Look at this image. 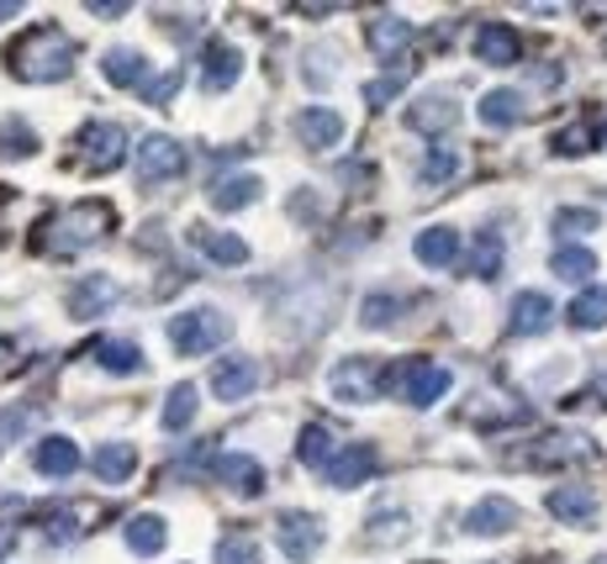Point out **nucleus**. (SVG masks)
I'll return each instance as SVG.
<instances>
[{
	"instance_id": "obj_1",
	"label": "nucleus",
	"mask_w": 607,
	"mask_h": 564,
	"mask_svg": "<svg viewBox=\"0 0 607 564\" xmlns=\"http://www.w3.org/2000/svg\"><path fill=\"white\" fill-rule=\"evenodd\" d=\"M6 64H11V74H17L22 85H53V79H70L74 43L58 26H38V32L17 38V47L6 53Z\"/></svg>"
},
{
	"instance_id": "obj_2",
	"label": "nucleus",
	"mask_w": 607,
	"mask_h": 564,
	"mask_svg": "<svg viewBox=\"0 0 607 564\" xmlns=\"http://www.w3.org/2000/svg\"><path fill=\"white\" fill-rule=\"evenodd\" d=\"M111 233V206H70V212H58L43 227V248H49L53 259H74L85 243H96V237Z\"/></svg>"
},
{
	"instance_id": "obj_3",
	"label": "nucleus",
	"mask_w": 607,
	"mask_h": 564,
	"mask_svg": "<svg viewBox=\"0 0 607 564\" xmlns=\"http://www.w3.org/2000/svg\"><path fill=\"white\" fill-rule=\"evenodd\" d=\"M227 332H233V322L222 317L217 306H195V311H180L170 322V349L180 353V359H201V353L222 349Z\"/></svg>"
},
{
	"instance_id": "obj_4",
	"label": "nucleus",
	"mask_w": 607,
	"mask_h": 564,
	"mask_svg": "<svg viewBox=\"0 0 607 564\" xmlns=\"http://www.w3.org/2000/svg\"><path fill=\"white\" fill-rule=\"evenodd\" d=\"M386 385H396V396L423 412V406H434V401L449 396L455 375H449L444 364H434V359H407V364H396V370L386 364Z\"/></svg>"
},
{
	"instance_id": "obj_5",
	"label": "nucleus",
	"mask_w": 607,
	"mask_h": 564,
	"mask_svg": "<svg viewBox=\"0 0 607 564\" xmlns=\"http://www.w3.org/2000/svg\"><path fill=\"white\" fill-rule=\"evenodd\" d=\"M180 174H185V148L170 132H148L138 142V180L143 185H164V180H180Z\"/></svg>"
},
{
	"instance_id": "obj_6",
	"label": "nucleus",
	"mask_w": 607,
	"mask_h": 564,
	"mask_svg": "<svg viewBox=\"0 0 607 564\" xmlns=\"http://www.w3.org/2000/svg\"><path fill=\"white\" fill-rule=\"evenodd\" d=\"M386 364H370V359H349V364H339L333 370V396L349 401V406H364V401H375L381 391H386Z\"/></svg>"
},
{
	"instance_id": "obj_7",
	"label": "nucleus",
	"mask_w": 607,
	"mask_h": 564,
	"mask_svg": "<svg viewBox=\"0 0 607 564\" xmlns=\"http://www.w3.org/2000/svg\"><path fill=\"white\" fill-rule=\"evenodd\" d=\"M259 380H265V370L248 359V353H227L217 370H212V396L217 401H243L259 391Z\"/></svg>"
},
{
	"instance_id": "obj_8",
	"label": "nucleus",
	"mask_w": 607,
	"mask_h": 564,
	"mask_svg": "<svg viewBox=\"0 0 607 564\" xmlns=\"http://www.w3.org/2000/svg\"><path fill=\"white\" fill-rule=\"evenodd\" d=\"M79 153H85V164L106 174V169L121 164V153H127V132H121L117 121H90L85 132H79Z\"/></svg>"
},
{
	"instance_id": "obj_9",
	"label": "nucleus",
	"mask_w": 607,
	"mask_h": 564,
	"mask_svg": "<svg viewBox=\"0 0 607 564\" xmlns=\"http://www.w3.org/2000/svg\"><path fill=\"white\" fill-rule=\"evenodd\" d=\"M322 533H328L322 518H312V512H286V518H280V549H286V560H291V564L317 560Z\"/></svg>"
},
{
	"instance_id": "obj_10",
	"label": "nucleus",
	"mask_w": 607,
	"mask_h": 564,
	"mask_svg": "<svg viewBox=\"0 0 607 564\" xmlns=\"http://www.w3.org/2000/svg\"><path fill=\"white\" fill-rule=\"evenodd\" d=\"M117 280L111 275H85V280L70 290V317L74 322H96V317H106L111 306H117Z\"/></svg>"
},
{
	"instance_id": "obj_11",
	"label": "nucleus",
	"mask_w": 607,
	"mask_h": 564,
	"mask_svg": "<svg viewBox=\"0 0 607 564\" xmlns=\"http://www.w3.org/2000/svg\"><path fill=\"white\" fill-rule=\"evenodd\" d=\"M375 470H381V465H375V448H364V444L333 448V459L322 465L328 486H339V491H354V486H364V480H370Z\"/></svg>"
},
{
	"instance_id": "obj_12",
	"label": "nucleus",
	"mask_w": 607,
	"mask_h": 564,
	"mask_svg": "<svg viewBox=\"0 0 607 564\" xmlns=\"http://www.w3.org/2000/svg\"><path fill=\"white\" fill-rule=\"evenodd\" d=\"M100 70H106V79H111V85H121V91H138V95H148V91H153V79H159V74L148 70V58L138 53V47H111V53L100 58Z\"/></svg>"
},
{
	"instance_id": "obj_13",
	"label": "nucleus",
	"mask_w": 607,
	"mask_h": 564,
	"mask_svg": "<svg viewBox=\"0 0 607 564\" xmlns=\"http://www.w3.org/2000/svg\"><path fill=\"white\" fill-rule=\"evenodd\" d=\"M508 528H518V507H512L508 496H486V501H476L465 512V533H476V539H497Z\"/></svg>"
},
{
	"instance_id": "obj_14",
	"label": "nucleus",
	"mask_w": 607,
	"mask_h": 564,
	"mask_svg": "<svg viewBox=\"0 0 607 564\" xmlns=\"http://www.w3.org/2000/svg\"><path fill=\"white\" fill-rule=\"evenodd\" d=\"M555 301L550 296H539V290H523L518 301H512V332L518 338H539V332H550L555 328Z\"/></svg>"
},
{
	"instance_id": "obj_15",
	"label": "nucleus",
	"mask_w": 607,
	"mask_h": 564,
	"mask_svg": "<svg viewBox=\"0 0 607 564\" xmlns=\"http://www.w3.org/2000/svg\"><path fill=\"white\" fill-rule=\"evenodd\" d=\"M217 480L238 496H259L265 491V465L254 454H217Z\"/></svg>"
},
{
	"instance_id": "obj_16",
	"label": "nucleus",
	"mask_w": 607,
	"mask_h": 564,
	"mask_svg": "<svg viewBox=\"0 0 607 564\" xmlns=\"http://www.w3.org/2000/svg\"><path fill=\"white\" fill-rule=\"evenodd\" d=\"M32 470L49 475V480H70L74 470H79V448H74V438H43V444L32 448Z\"/></svg>"
},
{
	"instance_id": "obj_17",
	"label": "nucleus",
	"mask_w": 607,
	"mask_h": 564,
	"mask_svg": "<svg viewBox=\"0 0 607 564\" xmlns=\"http://www.w3.org/2000/svg\"><path fill=\"white\" fill-rule=\"evenodd\" d=\"M191 243L206 254L212 264H222V269H243L248 264V243L233 233H212V227H191Z\"/></svg>"
},
{
	"instance_id": "obj_18",
	"label": "nucleus",
	"mask_w": 607,
	"mask_h": 564,
	"mask_svg": "<svg viewBox=\"0 0 607 564\" xmlns=\"http://www.w3.org/2000/svg\"><path fill=\"white\" fill-rule=\"evenodd\" d=\"M518 53H523V43H518V32L508 22H486L476 32V58L481 64H518Z\"/></svg>"
},
{
	"instance_id": "obj_19",
	"label": "nucleus",
	"mask_w": 607,
	"mask_h": 564,
	"mask_svg": "<svg viewBox=\"0 0 607 564\" xmlns=\"http://www.w3.org/2000/svg\"><path fill=\"white\" fill-rule=\"evenodd\" d=\"M550 512L571 528H592L597 522V496L586 486H560V491H550Z\"/></svg>"
},
{
	"instance_id": "obj_20",
	"label": "nucleus",
	"mask_w": 607,
	"mask_h": 564,
	"mask_svg": "<svg viewBox=\"0 0 607 564\" xmlns=\"http://www.w3.org/2000/svg\"><path fill=\"white\" fill-rule=\"evenodd\" d=\"M455 117H460V106H455V95H423L413 111H407V121H413V132H449L455 127Z\"/></svg>"
},
{
	"instance_id": "obj_21",
	"label": "nucleus",
	"mask_w": 607,
	"mask_h": 564,
	"mask_svg": "<svg viewBox=\"0 0 607 564\" xmlns=\"http://www.w3.org/2000/svg\"><path fill=\"white\" fill-rule=\"evenodd\" d=\"M296 132H301L307 148H333V142L343 138V117L339 111H328V106H312V111L296 117Z\"/></svg>"
},
{
	"instance_id": "obj_22",
	"label": "nucleus",
	"mask_w": 607,
	"mask_h": 564,
	"mask_svg": "<svg viewBox=\"0 0 607 564\" xmlns=\"http://www.w3.org/2000/svg\"><path fill=\"white\" fill-rule=\"evenodd\" d=\"M265 195V180L259 174H233V180H217L212 185V206L217 212H243V206H254Z\"/></svg>"
},
{
	"instance_id": "obj_23",
	"label": "nucleus",
	"mask_w": 607,
	"mask_h": 564,
	"mask_svg": "<svg viewBox=\"0 0 607 564\" xmlns=\"http://www.w3.org/2000/svg\"><path fill=\"white\" fill-rule=\"evenodd\" d=\"M413 248H417V259L428 264V269H449L455 254H460V233H455V227H423Z\"/></svg>"
},
{
	"instance_id": "obj_24",
	"label": "nucleus",
	"mask_w": 607,
	"mask_h": 564,
	"mask_svg": "<svg viewBox=\"0 0 607 564\" xmlns=\"http://www.w3.org/2000/svg\"><path fill=\"white\" fill-rule=\"evenodd\" d=\"M90 465H96V475L106 480V486H121V480L138 475V448L132 444H100Z\"/></svg>"
},
{
	"instance_id": "obj_25",
	"label": "nucleus",
	"mask_w": 607,
	"mask_h": 564,
	"mask_svg": "<svg viewBox=\"0 0 607 564\" xmlns=\"http://www.w3.org/2000/svg\"><path fill=\"white\" fill-rule=\"evenodd\" d=\"M243 74V53L233 43H206V91H227L238 85Z\"/></svg>"
},
{
	"instance_id": "obj_26",
	"label": "nucleus",
	"mask_w": 607,
	"mask_h": 564,
	"mask_svg": "<svg viewBox=\"0 0 607 564\" xmlns=\"http://www.w3.org/2000/svg\"><path fill=\"white\" fill-rule=\"evenodd\" d=\"M164 539H170L164 518H153V512H138V518H127V543H132V554H138V560H153V554L164 549Z\"/></svg>"
},
{
	"instance_id": "obj_27",
	"label": "nucleus",
	"mask_w": 607,
	"mask_h": 564,
	"mask_svg": "<svg viewBox=\"0 0 607 564\" xmlns=\"http://www.w3.org/2000/svg\"><path fill=\"white\" fill-rule=\"evenodd\" d=\"M96 364L111 370V375H127V370H143V353L132 338H100L96 343Z\"/></svg>"
},
{
	"instance_id": "obj_28",
	"label": "nucleus",
	"mask_w": 607,
	"mask_h": 564,
	"mask_svg": "<svg viewBox=\"0 0 607 564\" xmlns=\"http://www.w3.org/2000/svg\"><path fill=\"white\" fill-rule=\"evenodd\" d=\"M565 322H571V328H582V332L607 328V285H603V290H597V285L582 290V296L571 301V311H565Z\"/></svg>"
},
{
	"instance_id": "obj_29",
	"label": "nucleus",
	"mask_w": 607,
	"mask_h": 564,
	"mask_svg": "<svg viewBox=\"0 0 607 564\" xmlns=\"http://www.w3.org/2000/svg\"><path fill=\"white\" fill-rule=\"evenodd\" d=\"M550 269H555L560 280H592V269H597V254L592 248H582V243H560V254L550 259Z\"/></svg>"
},
{
	"instance_id": "obj_30",
	"label": "nucleus",
	"mask_w": 607,
	"mask_h": 564,
	"mask_svg": "<svg viewBox=\"0 0 607 564\" xmlns=\"http://www.w3.org/2000/svg\"><path fill=\"white\" fill-rule=\"evenodd\" d=\"M407 38H413V26L402 22V17H381V22L370 26V47H375L381 58H402V53H407Z\"/></svg>"
},
{
	"instance_id": "obj_31",
	"label": "nucleus",
	"mask_w": 607,
	"mask_h": 564,
	"mask_svg": "<svg viewBox=\"0 0 607 564\" xmlns=\"http://www.w3.org/2000/svg\"><path fill=\"white\" fill-rule=\"evenodd\" d=\"M402 311H407V301H402L396 290H370L364 306H360V322H364V328H391Z\"/></svg>"
},
{
	"instance_id": "obj_32",
	"label": "nucleus",
	"mask_w": 607,
	"mask_h": 564,
	"mask_svg": "<svg viewBox=\"0 0 607 564\" xmlns=\"http://www.w3.org/2000/svg\"><path fill=\"white\" fill-rule=\"evenodd\" d=\"M191 423H195V385L180 380L170 396H164V427H170V433H185Z\"/></svg>"
},
{
	"instance_id": "obj_33",
	"label": "nucleus",
	"mask_w": 607,
	"mask_h": 564,
	"mask_svg": "<svg viewBox=\"0 0 607 564\" xmlns=\"http://www.w3.org/2000/svg\"><path fill=\"white\" fill-rule=\"evenodd\" d=\"M523 117V95L518 91H491L481 95V121L486 127H508V121Z\"/></svg>"
},
{
	"instance_id": "obj_34",
	"label": "nucleus",
	"mask_w": 607,
	"mask_h": 564,
	"mask_svg": "<svg viewBox=\"0 0 607 564\" xmlns=\"http://www.w3.org/2000/svg\"><path fill=\"white\" fill-rule=\"evenodd\" d=\"M296 454H301V465L322 470V465L333 459V438H328V427H322V423H307V427H301V438H296Z\"/></svg>"
},
{
	"instance_id": "obj_35",
	"label": "nucleus",
	"mask_w": 607,
	"mask_h": 564,
	"mask_svg": "<svg viewBox=\"0 0 607 564\" xmlns=\"http://www.w3.org/2000/svg\"><path fill=\"white\" fill-rule=\"evenodd\" d=\"M470 254H476V259H470V269H476L481 280H497V275H502V237L491 233V227H486V233H476V248H470Z\"/></svg>"
},
{
	"instance_id": "obj_36",
	"label": "nucleus",
	"mask_w": 607,
	"mask_h": 564,
	"mask_svg": "<svg viewBox=\"0 0 607 564\" xmlns=\"http://www.w3.org/2000/svg\"><path fill=\"white\" fill-rule=\"evenodd\" d=\"M38 417V406L22 401V406H0V448H17L26 438V427Z\"/></svg>"
},
{
	"instance_id": "obj_37",
	"label": "nucleus",
	"mask_w": 607,
	"mask_h": 564,
	"mask_svg": "<svg viewBox=\"0 0 607 564\" xmlns=\"http://www.w3.org/2000/svg\"><path fill=\"white\" fill-rule=\"evenodd\" d=\"M38 153V138L26 132V121H6L0 127V159H32Z\"/></svg>"
},
{
	"instance_id": "obj_38",
	"label": "nucleus",
	"mask_w": 607,
	"mask_h": 564,
	"mask_svg": "<svg viewBox=\"0 0 607 564\" xmlns=\"http://www.w3.org/2000/svg\"><path fill=\"white\" fill-rule=\"evenodd\" d=\"M455 174H460V153H455V148H434V153L423 159V180H428V185H449Z\"/></svg>"
},
{
	"instance_id": "obj_39",
	"label": "nucleus",
	"mask_w": 607,
	"mask_h": 564,
	"mask_svg": "<svg viewBox=\"0 0 607 564\" xmlns=\"http://www.w3.org/2000/svg\"><path fill=\"white\" fill-rule=\"evenodd\" d=\"M43 533L53 543H70L74 539V501H58L53 512H43Z\"/></svg>"
},
{
	"instance_id": "obj_40",
	"label": "nucleus",
	"mask_w": 607,
	"mask_h": 564,
	"mask_svg": "<svg viewBox=\"0 0 607 564\" xmlns=\"http://www.w3.org/2000/svg\"><path fill=\"white\" fill-rule=\"evenodd\" d=\"M560 233H592V227H603V212H586V206H565L555 216Z\"/></svg>"
},
{
	"instance_id": "obj_41",
	"label": "nucleus",
	"mask_w": 607,
	"mask_h": 564,
	"mask_svg": "<svg viewBox=\"0 0 607 564\" xmlns=\"http://www.w3.org/2000/svg\"><path fill=\"white\" fill-rule=\"evenodd\" d=\"M217 564H265V554H259L248 539H222Z\"/></svg>"
},
{
	"instance_id": "obj_42",
	"label": "nucleus",
	"mask_w": 607,
	"mask_h": 564,
	"mask_svg": "<svg viewBox=\"0 0 607 564\" xmlns=\"http://www.w3.org/2000/svg\"><path fill=\"white\" fill-rule=\"evenodd\" d=\"M402 85H407V74H402V70L386 74V79H370L364 100H370V106H386V100H396V95H402Z\"/></svg>"
},
{
	"instance_id": "obj_43",
	"label": "nucleus",
	"mask_w": 607,
	"mask_h": 564,
	"mask_svg": "<svg viewBox=\"0 0 607 564\" xmlns=\"http://www.w3.org/2000/svg\"><path fill=\"white\" fill-rule=\"evenodd\" d=\"M370 539H407V518L396 512H375V522H370Z\"/></svg>"
},
{
	"instance_id": "obj_44",
	"label": "nucleus",
	"mask_w": 607,
	"mask_h": 564,
	"mask_svg": "<svg viewBox=\"0 0 607 564\" xmlns=\"http://www.w3.org/2000/svg\"><path fill=\"white\" fill-rule=\"evenodd\" d=\"M586 148H592V132H586V127H571V132L555 138V153H586Z\"/></svg>"
},
{
	"instance_id": "obj_45",
	"label": "nucleus",
	"mask_w": 607,
	"mask_h": 564,
	"mask_svg": "<svg viewBox=\"0 0 607 564\" xmlns=\"http://www.w3.org/2000/svg\"><path fill=\"white\" fill-rule=\"evenodd\" d=\"M11 549H17V533H11V522H0V560H6Z\"/></svg>"
},
{
	"instance_id": "obj_46",
	"label": "nucleus",
	"mask_w": 607,
	"mask_h": 564,
	"mask_svg": "<svg viewBox=\"0 0 607 564\" xmlns=\"http://www.w3.org/2000/svg\"><path fill=\"white\" fill-rule=\"evenodd\" d=\"M17 11H22V0H0V22H6V17H17Z\"/></svg>"
},
{
	"instance_id": "obj_47",
	"label": "nucleus",
	"mask_w": 607,
	"mask_h": 564,
	"mask_svg": "<svg viewBox=\"0 0 607 564\" xmlns=\"http://www.w3.org/2000/svg\"><path fill=\"white\" fill-rule=\"evenodd\" d=\"M592 564H607V560H592Z\"/></svg>"
}]
</instances>
